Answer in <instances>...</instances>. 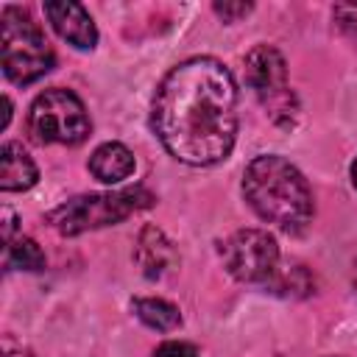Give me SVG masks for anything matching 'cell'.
<instances>
[{"instance_id": "6da1fadb", "label": "cell", "mask_w": 357, "mask_h": 357, "mask_svg": "<svg viewBox=\"0 0 357 357\" xmlns=\"http://www.w3.org/2000/svg\"><path fill=\"white\" fill-rule=\"evenodd\" d=\"M151 126L165 151L184 165L223 162L237 137V86L212 56L176 64L153 95Z\"/></svg>"}, {"instance_id": "e0dca14e", "label": "cell", "mask_w": 357, "mask_h": 357, "mask_svg": "<svg viewBox=\"0 0 357 357\" xmlns=\"http://www.w3.org/2000/svg\"><path fill=\"white\" fill-rule=\"evenodd\" d=\"M3 357H31L28 349H22V343H17L11 335L3 337Z\"/></svg>"}, {"instance_id": "d6986e66", "label": "cell", "mask_w": 357, "mask_h": 357, "mask_svg": "<svg viewBox=\"0 0 357 357\" xmlns=\"http://www.w3.org/2000/svg\"><path fill=\"white\" fill-rule=\"evenodd\" d=\"M351 184H354V187H357V159H354V162H351Z\"/></svg>"}, {"instance_id": "2e32d148", "label": "cell", "mask_w": 357, "mask_h": 357, "mask_svg": "<svg viewBox=\"0 0 357 357\" xmlns=\"http://www.w3.org/2000/svg\"><path fill=\"white\" fill-rule=\"evenodd\" d=\"M212 8H215V14H218V17H223L226 22H234V20L245 17L254 6H251V3H215Z\"/></svg>"}, {"instance_id": "ba28073f", "label": "cell", "mask_w": 357, "mask_h": 357, "mask_svg": "<svg viewBox=\"0 0 357 357\" xmlns=\"http://www.w3.org/2000/svg\"><path fill=\"white\" fill-rule=\"evenodd\" d=\"M45 14H47L53 31L61 39H67L73 47H78V50H92L95 47L98 31H95V22H92V17L86 14V8L81 3H70V0L45 3Z\"/></svg>"}, {"instance_id": "9c48e42d", "label": "cell", "mask_w": 357, "mask_h": 357, "mask_svg": "<svg viewBox=\"0 0 357 357\" xmlns=\"http://www.w3.org/2000/svg\"><path fill=\"white\" fill-rule=\"evenodd\" d=\"M134 259H137L139 271L148 279H159V276H165L176 265V251H173V245H170V240L165 237L162 229L145 226L139 231V237H137Z\"/></svg>"}, {"instance_id": "7c38bea8", "label": "cell", "mask_w": 357, "mask_h": 357, "mask_svg": "<svg viewBox=\"0 0 357 357\" xmlns=\"http://www.w3.org/2000/svg\"><path fill=\"white\" fill-rule=\"evenodd\" d=\"M134 312L145 326H151L156 332H170L181 324L178 307L165 298H134Z\"/></svg>"}, {"instance_id": "ffe728a7", "label": "cell", "mask_w": 357, "mask_h": 357, "mask_svg": "<svg viewBox=\"0 0 357 357\" xmlns=\"http://www.w3.org/2000/svg\"><path fill=\"white\" fill-rule=\"evenodd\" d=\"M354 284H357V268H354Z\"/></svg>"}, {"instance_id": "52a82bcc", "label": "cell", "mask_w": 357, "mask_h": 357, "mask_svg": "<svg viewBox=\"0 0 357 357\" xmlns=\"http://www.w3.org/2000/svg\"><path fill=\"white\" fill-rule=\"evenodd\" d=\"M220 254L229 273L245 284H268L279 271V245L262 229L234 231L223 243Z\"/></svg>"}, {"instance_id": "5b68a950", "label": "cell", "mask_w": 357, "mask_h": 357, "mask_svg": "<svg viewBox=\"0 0 357 357\" xmlns=\"http://www.w3.org/2000/svg\"><path fill=\"white\" fill-rule=\"evenodd\" d=\"M28 134L39 145H78L89 134V114L70 89H45L28 109Z\"/></svg>"}, {"instance_id": "8fae6325", "label": "cell", "mask_w": 357, "mask_h": 357, "mask_svg": "<svg viewBox=\"0 0 357 357\" xmlns=\"http://www.w3.org/2000/svg\"><path fill=\"white\" fill-rule=\"evenodd\" d=\"M89 173L103 184H117L134 173V153L123 142H103L89 156Z\"/></svg>"}, {"instance_id": "ac0fdd59", "label": "cell", "mask_w": 357, "mask_h": 357, "mask_svg": "<svg viewBox=\"0 0 357 357\" xmlns=\"http://www.w3.org/2000/svg\"><path fill=\"white\" fill-rule=\"evenodd\" d=\"M14 212L8 206H3V237H6V245L11 243V234H14Z\"/></svg>"}, {"instance_id": "8992f818", "label": "cell", "mask_w": 357, "mask_h": 357, "mask_svg": "<svg viewBox=\"0 0 357 357\" xmlns=\"http://www.w3.org/2000/svg\"><path fill=\"white\" fill-rule=\"evenodd\" d=\"M245 84L265 103L271 117L279 126H293L296 120V98L287 89V64L282 53L271 45H257L245 56Z\"/></svg>"}, {"instance_id": "4fadbf2b", "label": "cell", "mask_w": 357, "mask_h": 357, "mask_svg": "<svg viewBox=\"0 0 357 357\" xmlns=\"http://www.w3.org/2000/svg\"><path fill=\"white\" fill-rule=\"evenodd\" d=\"M6 268L39 271V268H45V254L31 237H17L6 248Z\"/></svg>"}, {"instance_id": "5bb4252c", "label": "cell", "mask_w": 357, "mask_h": 357, "mask_svg": "<svg viewBox=\"0 0 357 357\" xmlns=\"http://www.w3.org/2000/svg\"><path fill=\"white\" fill-rule=\"evenodd\" d=\"M276 287L284 290V293H293V296H307L312 290V279L301 265H296V268H290V273H284L276 282Z\"/></svg>"}, {"instance_id": "30bf717a", "label": "cell", "mask_w": 357, "mask_h": 357, "mask_svg": "<svg viewBox=\"0 0 357 357\" xmlns=\"http://www.w3.org/2000/svg\"><path fill=\"white\" fill-rule=\"evenodd\" d=\"M39 178L33 159L25 153L20 142H6L0 148V190L3 192H22L33 187Z\"/></svg>"}, {"instance_id": "3957f363", "label": "cell", "mask_w": 357, "mask_h": 357, "mask_svg": "<svg viewBox=\"0 0 357 357\" xmlns=\"http://www.w3.org/2000/svg\"><path fill=\"white\" fill-rule=\"evenodd\" d=\"M0 59L11 84H33L53 67V50L28 11L6 6L0 17Z\"/></svg>"}, {"instance_id": "7a4b0ae2", "label": "cell", "mask_w": 357, "mask_h": 357, "mask_svg": "<svg viewBox=\"0 0 357 357\" xmlns=\"http://www.w3.org/2000/svg\"><path fill=\"white\" fill-rule=\"evenodd\" d=\"M243 195L262 220L284 231H301L312 220V192L298 167L282 156L251 159L243 173Z\"/></svg>"}, {"instance_id": "277c9868", "label": "cell", "mask_w": 357, "mask_h": 357, "mask_svg": "<svg viewBox=\"0 0 357 357\" xmlns=\"http://www.w3.org/2000/svg\"><path fill=\"white\" fill-rule=\"evenodd\" d=\"M153 198L151 192H145L142 187L134 190H120V192H92V195H78L70 198L67 204L56 206L47 215V223L59 231V234H81L89 229H100V226H112L126 220L131 212L148 206Z\"/></svg>"}, {"instance_id": "9a60e30c", "label": "cell", "mask_w": 357, "mask_h": 357, "mask_svg": "<svg viewBox=\"0 0 357 357\" xmlns=\"http://www.w3.org/2000/svg\"><path fill=\"white\" fill-rule=\"evenodd\" d=\"M153 357H198V351H195V346H190V343L167 340V343H162V346L153 351Z\"/></svg>"}]
</instances>
